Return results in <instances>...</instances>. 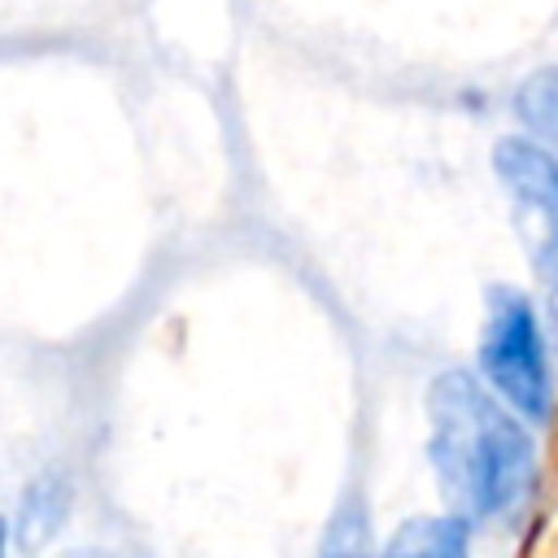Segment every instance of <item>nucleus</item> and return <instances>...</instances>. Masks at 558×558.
Instances as JSON below:
<instances>
[{
	"label": "nucleus",
	"instance_id": "f257e3e1",
	"mask_svg": "<svg viewBox=\"0 0 558 558\" xmlns=\"http://www.w3.org/2000/svg\"><path fill=\"white\" fill-rule=\"evenodd\" d=\"M427 453L462 519H510L536 484V449L523 423L466 371H445L427 392Z\"/></svg>",
	"mask_w": 558,
	"mask_h": 558
},
{
	"label": "nucleus",
	"instance_id": "f03ea898",
	"mask_svg": "<svg viewBox=\"0 0 558 558\" xmlns=\"http://www.w3.org/2000/svg\"><path fill=\"white\" fill-rule=\"evenodd\" d=\"M480 366L488 388L527 423H549L554 414V379L545 362V340L532 305L519 292L497 288L488 296V323L480 340Z\"/></svg>",
	"mask_w": 558,
	"mask_h": 558
},
{
	"label": "nucleus",
	"instance_id": "7ed1b4c3",
	"mask_svg": "<svg viewBox=\"0 0 558 558\" xmlns=\"http://www.w3.org/2000/svg\"><path fill=\"white\" fill-rule=\"evenodd\" d=\"M493 166L514 205V227L536 275L558 288V153L549 144L510 135L497 144Z\"/></svg>",
	"mask_w": 558,
	"mask_h": 558
},
{
	"label": "nucleus",
	"instance_id": "20e7f679",
	"mask_svg": "<svg viewBox=\"0 0 558 558\" xmlns=\"http://www.w3.org/2000/svg\"><path fill=\"white\" fill-rule=\"evenodd\" d=\"M65 514H70V480L61 471H39L22 488V497H17V514H13V541H17V549L22 554L44 549L61 532Z\"/></svg>",
	"mask_w": 558,
	"mask_h": 558
},
{
	"label": "nucleus",
	"instance_id": "39448f33",
	"mask_svg": "<svg viewBox=\"0 0 558 558\" xmlns=\"http://www.w3.org/2000/svg\"><path fill=\"white\" fill-rule=\"evenodd\" d=\"M379 558H471L466 523H462V514L458 519H436V514L410 519L388 536Z\"/></svg>",
	"mask_w": 558,
	"mask_h": 558
},
{
	"label": "nucleus",
	"instance_id": "423d86ee",
	"mask_svg": "<svg viewBox=\"0 0 558 558\" xmlns=\"http://www.w3.org/2000/svg\"><path fill=\"white\" fill-rule=\"evenodd\" d=\"M514 113L523 118V126L541 144L558 148V65L536 70L532 78H523V87L514 96Z\"/></svg>",
	"mask_w": 558,
	"mask_h": 558
},
{
	"label": "nucleus",
	"instance_id": "0eeeda50",
	"mask_svg": "<svg viewBox=\"0 0 558 558\" xmlns=\"http://www.w3.org/2000/svg\"><path fill=\"white\" fill-rule=\"evenodd\" d=\"M9 536H13V523L0 519V558H9Z\"/></svg>",
	"mask_w": 558,
	"mask_h": 558
},
{
	"label": "nucleus",
	"instance_id": "6e6552de",
	"mask_svg": "<svg viewBox=\"0 0 558 558\" xmlns=\"http://www.w3.org/2000/svg\"><path fill=\"white\" fill-rule=\"evenodd\" d=\"M61 558H113V554H105V549H70Z\"/></svg>",
	"mask_w": 558,
	"mask_h": 558
}]
</instances>
